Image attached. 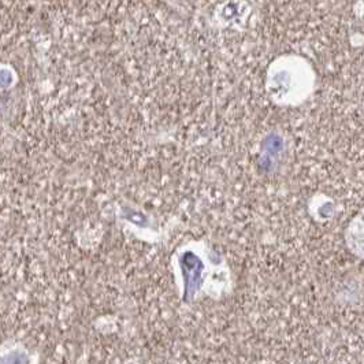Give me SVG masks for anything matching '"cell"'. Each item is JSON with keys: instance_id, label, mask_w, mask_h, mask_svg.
<instances>
[{"instance_id": "obj_1", "label": "cell", "mask_w": 364, "mask_h": 364, "mask_svg": "<svg viewBox=\"0 0 364 364\" xmlns=\"http://www.w3.org/2000/svg\"><path fill=\"white\" fill-rule=\"evenodd\" d=\"M0 364H29V356L22 346L0 349Z\"/></svg>"}, {"instance_id": "obj_2", "label": "cell", "mask_w": 364, "mask_h": 364, "mask_svg": "<svg viewBox=\"0 0 364 364\" xmlns=\"http://www.w3.org/2000/svg\"><path fill=\"white\" fill-rule=\"evenodd\" d=\"M17 80H18L17 74L11 68L0 63V91L13 88L16 85Z\"/></svg>"}]
</instances>
